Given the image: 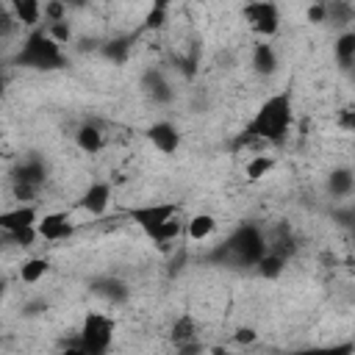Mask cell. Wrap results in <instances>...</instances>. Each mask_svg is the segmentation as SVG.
<instances>
[{
	"mask_svg": "<svg viewBox=\"0 0 355 355\" xmlns=\"http://www.w3.org/2000/svg\"><path fill=\"white\" fill-rule=\"evenodd\" d=\"M294 122V105H291V89H280L269 94L252 114L247 130L236 139V147L241 144H261V147H280L288 139Z\"/></svg>",
	"mask_w": 355,
	"mask_h": 355,
	"instance_id": "1",
	"label": "cell"
},
{
	"mask_svg": "<svg viewBox=\"0 0 355 355\" xmlns=\"http://www.w3.org/2000/svg\"><path fill=\"white\" fill-rule=\"evenodd\" d=\"M130 219L161 247L172 244L175 239H180V233H186V222L180 216V205L178 202L136 205V208H130Z\"/></svg>",
	"mask_w": 355,
	"mask_h": 355,
	"instance_id": "2",
	"label": "cell"
},
{
	"mask_svg": "<svg viewBox=\"0 0 355 355\" xmlns=\"http://www.w3.org/2000/svg\"><path fill=\"white\" fill-rule=\"evenodd\" d=\"M17 64L31 69H58L64 64V50L44 28H33L17 53Z\"/></svg>",
	"mask_w": 355,
	"mask_h": 355,
	"instance_id": "3",
	"label": "cell"
},
{
	"mask_svg": "<svg viewBox=\"0 0 355 355\" xmlns=\"http://www.w3.org/2000/svg\"><path fill=\"white\" fill-rule=\"evenodd\" d=\"M114 330H116L114 316H108L103 311H89L83 316V322H80V330H78L80 352H89V355L108 352V347L114 341Z\"/></svg>",
	"mask_w": 355,
	"mask_h": 355,
	"instance_id": "4",
	"label": "cell"
},
{
	"mask_svg": "<svg viewBox=\"0 0 355 355\" xmlns=\"http://www.w3.org/2000/svg\"><path fill=\"white\" fill-rule=\"evenodd\" d=\"M241 19L258 39H272L280 31V8H277L275 0H250V3H244Z\"/></svg>",
	"mask_w": 355,
	"mask_h": 355,
	"instance_id": "5",
	"label": "cell"
},
{
	"mask_svg": "<svg viewBox=\"0 0 355 355\" xmlns=\"http://www.w3.org/2000/svg\"><path fill=\"white\" fill-rule=\"evenodd\" d=\"M230 247H233V252H236L244 263L255 266V263L261 261V255L266 252V239H263V233H261L258 227L244 225V227H239V233L230 239Z\"/></svg>",
	"mask_w": 355,
	"mask_h": 355,
	"instance_id": "6",
	"label": "cell"
},
{
	"mask_svg": "<svg viewBox=\"0 0 355 355\" xmlns=\"http://www.w3.org/2000/svg\"><path fill=\"white\" fill-rule=\"evenodd\" d=\"M36 230L42 241H67L75 233V222L69 211H47L39 216Z\"/></svg>",
	"mask_w": 355,
	"mask_h": 355,
	"instance_id": "7",
	"label": "cell"
},
{
	"mask_svg": "<svg viewBox=\"0 0 355 355\" xmlns=\"http://www.w3.org/2000/svg\"><path fill=\"white\" fill-rule=\"evenodd\" d=\"M39 216L42 214L33 202H17L14 208H6L0 214V230L3 233H17V230H25V227H36Z\"/></svg>",
	"mask_w": 355,
	"mask_h": 355,
	"instance_id": "8",
	"label": "cell"
},
{
	"mask_svg": "<svg viewBox=\"0 0 355 355\" xmlns=\"http://www.w3.org/2000/svg\"><path fill=\"white\" fill-rule=\"evenodd\" d=\"M111 183H105V180H94V183H89L86 189H83V194H80V200H78V208L80 211H86L89 216H103L105 211H108V205H111Z\"/></svg>",
	"mask_w": 355,
	"mask_h": 355,
	"instance_id": "9",
	"label": "cell"
},
{
	"mask_svg": "<svg viewBox=\"0 0 355 355\" xmlns=\"http://www.w3.org/2000/svg\"><path fill=\"white\" fill-rule=\"evenodd\" d=\"M169 341L180 349V352H191V349H200V330H197V322L191 313H180L172 327H169Z\"/></svg>",
	"mask_w": 355,
	"mask_h": 355,
	"instance_id": "10",
	"label": "cell"
},
{
	"mask_svg": "<svg viewBox=\"0 0 355 355\" xmlns=\"http://www.w3.org/2000/svg\"><path fill=\"white\" fill-rule=\"evenodd\" d=\"M147 141H150L158 153L172 155V153H178V147H180V130H178L169 119H158V122H153V125L147 128Z\"/></svg>",
	"mask_w": 355,
	"mask_h": 355,
	"instance_id": "11",
	"label": "cell"
},
{
	"mask_svg": "<svg viewBox=\"0 0 355 355\" xmlns=\"http://www.w3.org/2000/svg\"><path fill=\"white\" fill-rule=\"evenodd\" d=\"M8 11L11 17L22 25V28H39V22L44 19V6L42 0H8Z\"/></svg>",
	"mask_w": 355,
	"mask_h": 355,
	"instance_id": "12",
	"label": "cell"
},
{
	"mask_svg": "<svg viewBox=\"0 0 355 355\" xmlns=\"http://www.w3.org/2000/svg\"><path fill=\"white\" fill-rule=\"evenodd\" d=\"M250 64H252V72L261 75V78H266V75H272L277 69V64H280L277 61V50L269 44V39H261V42L252 44Z\"/></svg>",
	"mask_w": 355,
	"mask_h": 355,
	"instance_id": "13",
	"label": "cell"
},
{
	"mask_svg": "<svg viewBox=\"0 0 355 355\" xmlns=\"http://www.w3.org/2000/svg\"><path fill=\"white\" fill-rule=\"evenodd\" d=\"M275 166H277V155H272V153H266V150L250 153V158L244 161V178H247L250 183H258V180L269 178Z\"/></svg>",
	"mask_w": 355,
	"mask_h": 355,
	"instance_id": "14",
	"label": "cell"
},
{
	"mask_svg": "<svg viewBox=\"0 0 355 355\" xmlns=\"http://www.w3.org/2000/svg\"><path fill=\"white\" fill-rule=\"evenodd\" d=\"M75 144H78V150H83L86 155H97V153L105 147V136H103V130H100L94 122H83V125L75 130Z\"/></svg>",
	"mask_w": 355,
	"mask_h": 355,
	"instance_id": "15",
	"label": "cell"
},
{
	"mask_svg": "<svg viewBox=\"0 0 355 355\" xmlns=\"http://www.w3.org/2000/svg\"><path fill=\"white\" fill-rule=\"evenodd\" d=\"M214 230H216V216L208 211H200V214L186 219V239L189 241H205L214 236Z\"/></svg>",
	"mask_w": 355,
	"mask_h": 355,
	"instance_id": "16",
	"label": "cell"
},
{
	"mask_svg": "<svg viewBox=\"0 0 355 355\" xmlns=\"http://www.w3.org/2000/svg\"><path fill=\"white\" fill-rule=\"evenodd\" d=\"M255 269H258V275H261V277L275 280V277H280V275H283V269H286V255H283V252H277V250H269V247H266V252L261 255V261L255 263Z\"/></svg>",
	"mask_w": 355,
	"mask_h": 355,
	"instance_id": "17",
	"label": "cell"
},
{
	"mask_svg": "<svg viewBox=\"0 0 355 355\" xmlns=\"http://www.w3.org/2000/svg\"><path fill=\"white\" fill-rule=\"evenodd\" d=\"M47 272H50V261H47L44 255H33V258H25V261H22V266H19V280L28 283V286H33V283H39Z\"/></svg>",
	"mask_w": 355,
	"mask_h": 355,
	"instance_id": "18",
	"label": "cell"
},
{
	"mask_svg": "<svg viewBox=\"0 0 355 355\" xmlns=\"http://www.w3.org/2000/svg\"><path fill=\"white\" fill-rule=\"evenodd\" d=\"M333 53H336V61L341 67H349L355 61V28H344L333 44Z\"/></svg>",
	"mask_w": 355,
	"mask_h": 355,
	"instance_id": "19",
	"label": "cell"
},
{
	"mask_svg": "<svg viewBox=\"0 0 355 355\" xmlns=\"http://www.w3.org/2000/svg\"><path fill=\"white\" fill-rule=\"evenodd\" d=\"M324 6H327V22L341 25V28H347V25L355 22V6H352V3H347V0H333V3H327V0H324Z\"/></svg>",
	"mask_w": 355,
	"mask_h": 355,
	"instance_id": "20",
	"label": "cell"
},
{
	"mask_svg": "<svg viewBox=\"0 0 355 355\" xmlns=\"http://www.w3.org/2000/svg\"><path fill=\"white\" fill-rule=\"evenodd\" d=\"M352 186H355V178H352V172H349V169H344V166H338V169H333V172L327 175V191H330V194H336V197L349 194V191H352Z\"/></svg>",
	"mask_w": 355,
	"mask_h": 355,
	"instance_id": "21",
	"label": "cell"
},
{
	"mask_svg": "<svg viewBox=\"0 0 355 355\" xmlns=\"http://www.w3.org/2000/svg\"><path fill=\"white\" fill-rule=\"evenodd\" d=\"M169 3H172V0H153L144 25H147V28H161V25L166 22V17H169Z\"/></svg>",
	"mask_w": 355,
	"mask_h": 355,
	"instance_id": "22",
	"label": "cell"
},
{
	"mask_svg": "<svg viewBox=\"0 0 355 355\" xmlns=\"http://www.w3.org/2000/svg\"><path fill=\"white\" fill-rule=\"evenodd\" d=\"M44 31H47V33H50V36H53L58 44H69V42H72V36H75V33H72V25H69L67 19L47 22V28H44Z\"/></svg>",
	"mask_w": 355,
	"mask_h": 355,
	"instance_id": "23",
	"label": "cell"
},
{
	"mask_svg": "<svg viewBox=\"0 0 355 355\" xmlns=\"http://www.w3.org/2000/svg\"><path fill=\"white\" fill-rule=\"evenodd\" d=\"M336 125L347 133H355V103H347L336 111Z\"/></svg>",
	"mask_w": 355,
	"mask_h": 355,
	"instance_id": "24",
	"label": "cell"
},
{
	"mask_svg": "<svg viewBox=\"0 0 355 355\" xmlns=\"http://www.w3.org/2000/svg\"><path fill=\"white\" fill-rule=\"evenodd\" d=\"M67 11H69V6H67L64 0H47V3H44V22L67 19Z\"/></svg>",
	"mask_w": 355,
	"mask_h": 355,
	"instance_id": "25",
	"label": "cell"
},
{
	"mask_svg": "<svg viewBox=\"0 0 355 355\" xmlns=\"http://www.w3.org/2000/svg\"><path fill=\"white\" fill-rule=\"evenodd\" d=\"M305 19H308L311 25H322V22H327V6H324V0L311 3L308 11H305Z\"/></svg>",
	"mask_w": 355,
	"mask_h": 355,
	"instance_id": "26",
	"label": "cell"
},
{
	"mask_svg": "<svg viewBox=\"0 0 355 355\" xmlns=\"http://www.w3.org/2000/svg\"><path fill=\"white\" fill-rule=\"evenodd\" d=\"M150 86H147V92L155 97V100H169V86L161 80V75H150Z\"/></svg>",
	"mask_w": 355,
	"mask_h": 355,
	"instance_id": "27",
	"label": "cell"
},
{
	"mask_svg": "<svg viewBox=\"0 0 355 355\" xmlns=\"http://www.w3.org/2000/svg\"><path fill=\"white\" fill-rule=\"evenodd\" d=\"M233 338H236V341H239V344H252V341H255V338H258V333H255V330H252V327H239V330H236V336H233Z\"/></svg>",
	"mask_w": 355,
	"mask_h": 355,
	"instance_id": "28",
	"label": "cell"
},
{
	"mask_svg": "<svg viewBox=\"0 0 355 355\" xmlns=\"http://www.w3.org/2000/svg\"><path fill=\"white\" fill-rule=\"evenodd\" d=\"M64 3H67V6H69V8H72V6H75V8H80V6H83V3H86V0H64Z\"/></svg>",
	"mask_w": 355,
	"mask_h": 355,
	"instance_id": "29",
	"label": "cell"
},
{
	"mask_svg": "<svg viewBox=\"0 0 355 355\" xmlns=\"http://www.w3.org/2000/svg\"><path fill=\"white\" fill-rule=\"evenodd\" d=\"M105 3H114V0H105Z\"/></svg>",
	"mask_w": 355,
	"mask_h": 355,
	"instance_id": "30",
	"label": "cell"
}]
</instances>
